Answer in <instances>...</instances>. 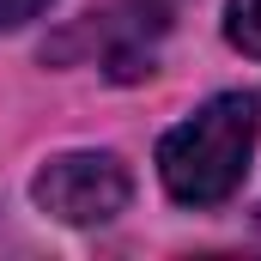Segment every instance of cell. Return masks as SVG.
Masks as SVG:
<instances>
[{
  "mask_svg": "<svg viewBox=\"0 0 261 261\" xmlns=\"http://www.w3.org/2000/svg\"><path fill=\"white\" fill-rule=\"evenodd\" d=\"M255 237H261V206H255Z\"/></svg>",
  "mask_w": 261,
  "mask_h": 261,
  "instance_id": "5b68a950",
  "label": "cell"
},
{
  "mask_svg": "<svg viewBox=\"0 0 261 261\" xmlns=\"http://www.w3.org/2000/svg\"><path fill=\"white\" fill-rule=\"evenodd\" d=\"M255 140H261V97L219 91L158 140V176L182 206H219L237 195Z\"/></svg>",
  "mask_w": 261,
  "mask_h": 261,
  "instance_id": "6da1fadb",
  "label": "cell"
},
{
  "mask_svg": "<svg viewBox=\"0 0 261 261\" xmlns=\"http://www.w3.org/2000/svg\"><path fill=\"white\" fill-rule=\"evenodd\" d=\"M225 37L243 55H261V0H231L225 6Z\"/></svg>",
  "mask_w": 261,
  "mask_h": 261,
  "instance_id": "3957f363",
  "label": "cell"
},
{
  "mask_svg": "<svg viewBox=\"0 0 261 261\" xmlns=\"http://www.w3.org/2000/svg\"><path fill=\"white\" fill-rule=\"evenodd\" d=\"M37 206L61 225H110L134 195V176L116 152H61L31 182Z\"/></svg>",
  "mask_w": 261,
  "mask_h": 261,
  "instance_id": "7a4b0ae2",
  "label": "cell"
},
{
  "mask_svg": "<svg viewBox=\"0 0 261 261\" xmlns=\"http://www.w3.org/2000/svg\"><path fill=\"white\" fill-rule=\"evenodd\" d=\"M43 6H49V0H0V31H18V24H31Z\"/></svg>",
  "mask_w": 261,
  "mask_h": 261,
  "instance_id": "277c9868",
  "label": "cell"
}]
</instances>
